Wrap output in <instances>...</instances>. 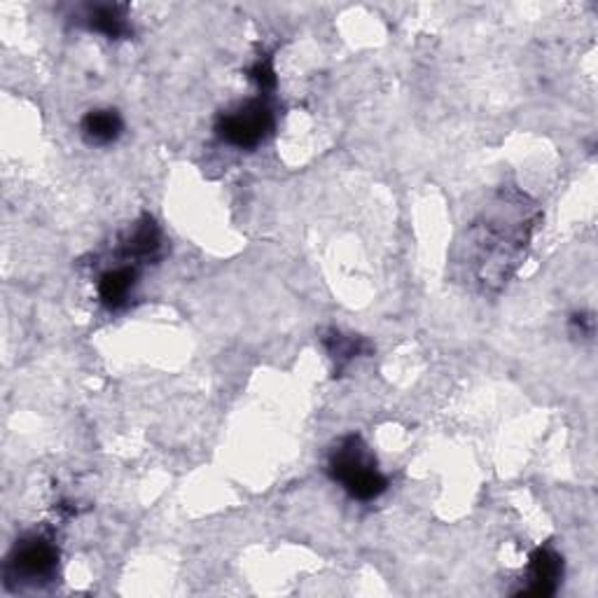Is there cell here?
Wrapping results in <instances>:
<instances>
[{"mask_svg":"<svg viewBox=\"0 0 598 598\" xmlns=\"http://www.w3.org/2000/svg\"><path fill=\"white\" fill-rule=\"evenodd\" d=\"M321 344L325 346L330 360L334 363V375H342L344 369L356 358L372 350L369 342L358 337V334H346V332L334 330V327H327L321 332Z\"/></svg>","mask_w":598,"mask_h":598,"instance_id":"9c48e42d","label":"cell"},{"mask_svg":"<svg viewBox=\"0 0 598 598\" xmlns=\"http://www.w3.org/2000/svg\"><path fill=\"white\" fill-rule=\"evenodd\" d=\"M122 257L125 262H152L160 260L162 255V230L160 225H157L150 216H143L136 225L134 230H129V234L122 241Z\"/></svg>","mask_w":598,"mask_h":598,"instance_id":"52a82bcc","label":"cell"},{"mask_svg":"<svg viewBox=\"0 0 598 598\" xmlns=\"http://www.w3.org/2000/svg\"><path fill=\"white\" fill-rule=\"evenodd\" d=\"M276 111L269 96L260 94L239 103L237 108L227 111L216 122V134L227 146L239 150H255L274 134Z\"/></svg>","mask_w":598,"mask_h":598,"instance_id":"277c9868","label":"cell"},{"mask_svg":"<svg viewBox=\"0 0 598 598\" xmlns=\"http://www.w3.org/2000/svg\"><path fill=\"white\" fill-rule=\"evenodd\" d=\"M571 325L575 332H579V337H594V319L591 313H575L571 319Z\"/></svg>","mask_w":598,"mask_h":598,"instance_id":"7c38bea8","label":"cell"},{"mask_svg":"<svg viewBox=\"0 0 598 598\" xmlns=\"http://www.w3.org/2000/svg\"><path fill=\"white\" fill-rule=\"evenodd\" d=\"M136 286H138V267L136 265H119V267L103 272L99 284H96L101 304L108 311H122L129 304Z\"/></svg>","mask_w":598,"mask_h":598,"instance_id":"ba28073f","label":"cell"},{"mask_svg":"<svg viewBox=\"0 0 598 598\" xmlns=\"http://www.w3.org/2000/svg\"><path fill=\"white\" fill-rule=\"evenodd\" d=\"M524 579L519 596H554L564 579V556L554 548H538L529 559Z\"/></svg>","mask_w":598,"mask_h":598,"instance_id":"5b68a950","label":"cell"},{"mask_svg":"<svg viewBox=\"0 0 598 598\" xmlns=\"http://www.w3.org/2000/svg\"><path fill=\"white\" fill-rule=\"evenodd\" d=\"M542 214L526 192L501 187L456 245L451 262L465 284L482 292L501 290L526 255Z\"/></svg>","mask_w":598,"mask_h":598,"instance_id":"6da1fadb","label":"cell"},{"mask_svg":"<svg viewBox=\"0 0 598 598\" xmlns=\"http://www.w3.org/2000/svg\"><path fill=\"white\" fill-rule=\"evenodd\" d=\"M125 131V119L113 108H96L90 111L80 122V134L90 146L105 148L113 146Z\"/></svg>","mask_w":598,"mask_h":598,"instance_id":"30bf717a","label":"cell"},{"mask_svg":"<svg viewBox=\"0 0 598 598\" xmlns=\"http://www.w3.org/2000/svg\"><path fill=\"white\" fill-rule=\"evenodd\" d=\"M59 548L55 538L43 531L22 536L12 544L5 559V587L20 591L26 587H43L57 577L59 571Z\"/></svg>","mask_w":598,"mask_h":598,"instance_id":"3957f363","label":"cell"},{"mask_svg":"<svg viewBox=\"0 0 598 598\" xmlns=\"http://www.w3.org/2000/svg\"><path fill=\"white\" fill-rule=\"evenodd\" d=\"M80 24L87 31L99 33L108 41H125L134 35V28L129 22V8L119 3L87 5L80 14Z\"/></svg>","mask_w":598,"mask_h":598,"instance_id":"8992f818","label":"cell"},{"mask_svg":"<svg viewBox=\"0 0 598 598\" xmlns=\"http://www.w3.org/2000/svg\"><path fill=\"white\" fill-rule=\"evenodd\" d=\"M249 78L257 84L260 94L269 96L276 90V68H274V59L272 55H262L251 68H249Z\"/></svg>","mask_w":598,"mask_h":598,"instance_id":"8fae6325","label":"cell"},{"mask_svg":"<svg viewBox=\"0 0 598 598\" xmlns=\"http://www.w3.org/2000/svg\"><path fill=\"white\" fill-rule=\"evenodd\" d=\"M327 474L350 498L360 503L377 501L389 491V478L379 470L375 453L356 433L344 435L334 445L327 456Z\"/></svg>","mask_w":598,"mask_h":598,"instance_id":"7a4b0ae2","label":"cell"}]
</instances>
